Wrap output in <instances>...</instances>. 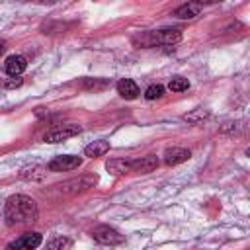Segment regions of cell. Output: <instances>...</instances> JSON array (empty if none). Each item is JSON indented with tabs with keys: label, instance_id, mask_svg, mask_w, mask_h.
Instances as JSON below:
<instances>
[{
	"label": "cell",
	"instance_id": "1",
	"mask_svg": "<svg viewBox=\"0 0 250 250\" xmlns=\"http://www.w3.org/2000/svg\"><path fill=\"white\" fill-rule=\"evenodd\" d=\"M37 203L21 193H16L12 197H8L6 205H4V219L6 225L14 227V225H29L37 219Z\"/></svg>",
	"mask_w": 250,
	"mask_h": 250
},
{
	"label": "cell",
	"instance_id": "2",
	"mask_svg": "<svg viewBox=\"0 0 250 250\" xmlns=\"http://www.w3.org/2000/svg\"><path fill=\"white\" fill-rule=\"evenodd\" d=\"M182 41V29L168 27V29H152L143 31L133 37V45L137 47H156V45H174Z\"/></svg>",
	"mask_w": 250,
	"mask_h": 250
},
{
	"label": "cell",
	"instance_id": "3",
	"mask_svg": "<svg viewBox=\"0 0 250 250\" xmlns=\"http://www.w3.org/2000/svg\"><path fill=\"white\" fill-rule=\"evenodd\" d=\"M96 182H98V176H80V178H72V180H66V182H62V184H55L53 188L45 189V195H49V197H53V199L76 195V193H82V191L94 188Z\"/></svg>",
	"mask_w": 250,
	"mask_h": 250
},
{
	"label": "cell",
	"instance_id": "4",
	"mask_svg": "<svg viewBox=\"0 0 250 250\" xmlns=\"http://www.w3.org/2000/svg\"><path fill=\"white\" fill-rule=\"evenodd\" d=\"M80 125H74V123H66V125H57L53 129H49L45 135H43V141L45 143H62L70 137H76L80 133Z\"/></svg>",
	"mask_w": 250,
	"mask_h": 250
},
{
	"label": "cell",
	"instance_id": "5",
	"mask_svg": "<svg viewBox=\"0 0 250 250\" xmlns=\"http://www.w3.org/2000/svg\"><path fill=\"white\" fill-rule=\"evenodd\" d=\"M92 236H94L96 242H100V244H109V246L123 242V234H121L119 230H115L113 227H109V225H100V227H96V229L92 230Z\"/></svg>",
	"mask_w": 250,
	"mask_h": 250
},
{
	"label": "cell",
	"instance_id": "6",
	"mask_svg": "<svg viewBox=\"0 0 250 250\" xmlns=\"http://www.w3.org/2000/svg\"><path fill=\"white\" fill-rule=\"evenodd\" d=\"M80 164H82V158L80 156L64 154V156H55L53 160H49L47 170H51V172H68V170L78 168Z\"/></svg>",
	"mask_w": 250,
	"mask_h": 250
},
{
	"label": "cell",
	"instance_id": "7",
	"mask_svg": "<svg viewBox=\"0 0 250 250\" xmlns=\"http://www.w3.org/2000/svg\"><path fill=\"white\" fill-rule=\"evenodd\" d=\"M41 242H43V236L39 232H25L20 238L12 240L6 246V250H35Z\"/></svg>",
	"mask_w": 250,
	"mask_h": 250
},
{
	"label": "cell",
	"instance_id": "8",
	"mask_svg": "<svg viewBox=\"0 0 250 250\" xmlns=\"http://www.w3.org/2000/svg\"><path fill=\"white\" fill-rule=\"evenodd\" d=\"M156 168H158V158L154 154H146L131 160V172H137V174H148Z\"/></svg>",
	"mask_w": 250,
	"mask_h": 250
},
{
	"label": "cell",
	"instance_id": "9",
	"mask_svg": "<svg viewBox=\"0 0 250 250\" xmlns=\"http://www.w3.org/2000/svg\"><path fill=\"white\" fill-rule=\"evenodd\" d=\"M4 68H6V74H8V76L18 78V76L27 68V61H25V57H21V55H12V57L6 59Z\"/></svg>",
	"mask_w": 250,
	"mask_h": 250
},
{
	"label": "cell",
	"instance_id": "10",
	"mask_svg": "<svg viewBox=\"0 0 250 250\" xmlns=\"http://www.w3.org/2000/svg\"><path fill=\"white\" fill-rule=\"evenodd\" d=\"M189 156H191V152L188 148H184V146H172V148H166L164 162L168 166H176V164H182V162L189 160Z\"/></svg>",
	"mask_w": 250,
	"mask_h": 250
},
{
	"label": "cell",
	"instance_id": "11",
	"mask_svg": "<svg viewBox=\"0 0 250 250\" xmlns=\"http://www.w3.org/2000/svg\"><path fill=\"white\" fill-rule=\"evenodd\" d=\"M203 10V4L201 2H188V4H182L174 10V16L180 18V20H193L195 16H199V12Z\"/></svg>",
	"mask_w": 250,
	"mask_h": 250
},
{
	"label": "cell",
	"instance_id": "12",
	"mask_svg": "<svg viewBox=\"0 0 250 250\" xmlns=\"http://www.w3.org/2000/svg\"><path fill=\"white\" fill-rule=\"evenodd\" d=\"M117 94H119L121 98H125V100H135V98L139 96V86H137V82L131 80V78H121V80L117 82Z\"/></svg>",
	"mask_w": 250,
	"mask_h": 250
},
{
	"label": "cell",
	"instance_id": "13",
	"mask_svg": "<svg viewBox=\"0 0 250 250\" xmlns=\"http://www.w3.org/2000/svg\"><path fill=\"white\" fill-rule=\"evenodd\" d=\"M105 170L113 176H121V174H127L131 172V160H125V158H111L105 162Z\"/></svg>",
	"mask_w": 250,
	"mask_h": 250
},
{
	"label": "cell",
	"instance_id": "14",
	"mask_svg": "<svg viewBox=\"0 0 250 250\" xmlns=\"http://www.w3.org/2000/svg\"><path fill=\"white\" fill-rule=\"evenodd\" d=\"M107 150H109V143L104 141V139H100V141L90 143V145L84 148V154L90 156V158H98V156H104Z\"/></svg>",
	"mask_w": 250,
	"mask_h": 250
},
{
	"label": "cell",
	"instance_id": "15",
	"mask_svg": "<svg viewBox=\"0 0 250 250\" xmlns=\"http://www.w3.org/2000/svg\"><path fill=\"white\" fill-rule=\"evenodd\" d=\"M45 174H47V166H29L20 172V176L27 178V180H41V178H45Z\"/></svg>",
	"mask_w": 250,
	"mask_h": 250
},
{
	"label": "cell",
	"instance_id": "16",
	"mask_svg": "<svg viewBox=\"0 0 250 250\" xmlns=\"http://www.w3.org/2000/svg\"><path fill=\"white\" fill-rule=\"evenodd\" d=\"M70 246H72V240L66 236H53L47 242V250H66Z\"/></svg>",
	"mask_w": 250,
	"mask_h": 250
},
{
	"label": "cell",
	"instance_id": "17",
	"mask_svg": "<svg viewBox=\"0 0 250 250\" xmlns=\"http://www.w3.org/2000/svg\"><path fill=\"white\" fill-rule=\"evenodd\" d=\"M168 88H170L172 92H184V90L189 88V82H188V78H184V76H174V78H170Z\"/></svg>",
	"mask_w": 250,
	"mask_h": 250
},
{
	"label": "cell",
	"instance_id": "18",
	"mask_svg": "<svg viewBox=\"0 0 250 250\" xmlns=\"http://www.w3.org/2000/svg\"><path fill=\"white\" fill-rule=\"evenodd\" d=\"M164 96V86L162 84H150L146 90H145V98L146 100H158Z\"/></svg>",
	"mask_w": 250,
	"mask_h": 250
},
{
	"label": "cell",
	"instance_id": "19",
	"mask_svg": "<svg viewBox=\"0 0 250 250\" xmlns=\"http://www.w3.org/2000/svg\"><path fill=\"white\" fill-rule=\"evenodd\" d=\"M205 117H207V111H205V109H201V107H197L193 113H186V115H184V119H186V121H189V123H199V121H201V119H205Z\"/></svg>",
	"mask_w": 250,
	"mask_h": 250
},
{
	"label": "cell",
	"instance_id": "20",
	"mask_svg": "<svg viewBox=\"0 0 250 250\" xmlns=\"http://www.w3.org/2000/svg\"><path fill=\"white\" fill-rule=\"evenodd\" d=\"M0 84L4 88H16V86H21V78H6V80H0Z\"/></svg>",
	"mask_w": 250,
	"mask_h": 250
},
{
	"label": "cell",
	"instance_id": "21",
	"mask_svg": "<svg viewBox=\"0 0 250 250\" xmlns=\"http://www.w3.org/2000/svg\"><path fill=\"white\" fill-rule=\"evenodd\" d=\"M107 82L105 80H86L84 82V88H105Z\"/></svg>",
	"mask_w": 250,
	"mask_h": 250
},
{
	"label": "cell",
	"instance_id": "22",
	"mask_svg": "<svg viewBox=\"0 0 250 250\" xmlns=\"http://www.w3.org/2000/svg\"><path fill=\"white\" fill-rule=\"evenodd\" d=\"M4 51H6V41H4V39H0V55H2Z\"/></svg>",
	"mask_w": 250,
	"mask_h": 250
}]
</instances>
